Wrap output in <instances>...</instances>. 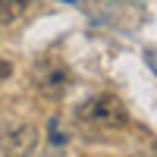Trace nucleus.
Instances as JSON below:
<instances>
[{"label":"nucleus","mask_w":157,"mask_h":157,"mask_svg":"<svg viewBox=\"0 0 157 157\" xmlns=\"http://www.w3.org/2000/svg\"><path fill=\"white\" fill-rule=\"evenodd\" d=\"M78 120L91 129H123L129 123V113L116 94H94L78 107Z\"/></svg>","instance_id":"1"},{"label":"nucleus","mask_w":157,"mask_h":157,"mask_svg":"<svg viewBox=\"0 0 157 157\" xmlns=\"http://www.w3.org/2000/svg\"><path fill=\"white\" fill-rule=\"evenodd\" d=\"M10 75H13V66H10L6 60H0V82H3V78H10Z\"/></svg>","instance_id":"5"},{"label":"nucleus","mask_w":157,"mask_h":157,"mask_svg":"<svg viewBox=\"0 0 157 157\" xmlns=\"http://www.w3.org/2000/svg\"><path fill=\"white\" fill-rule=\"evenodd\" d=\"M35 85H38V91L44 98H60L66 91V85H69V72L57 60H44L38 66V72H35Z\"/></svg>","instance_id":"3"},{"label":"nucleus","mask_w":157,"mask_h":157,"mask_svg":"<svg viewBox=\"0 0 157 157\" xmlns=\"http://www.w3.org/2000/svg\"><path fill=\"white\" fill-rule=\"evenodd\" d=\"M38 148V129L35 126H13L0 132V154L3 157H32Z\"/></svg>","instance_id":"2"},{"label":"nucleus","mask_w":157,"mask_h":157,"mask_svg":"<svg viewBox=\"0 0 157 157\" xmlns=\"http://www.w3.org/2000/svg\"><path fill=\"white\" fill-rule=\"evenodd\" d=\"M22 6L25 0H0V25H10L13 19H19Z\"/></svg>","instance_id":"4"}]
</instances>
